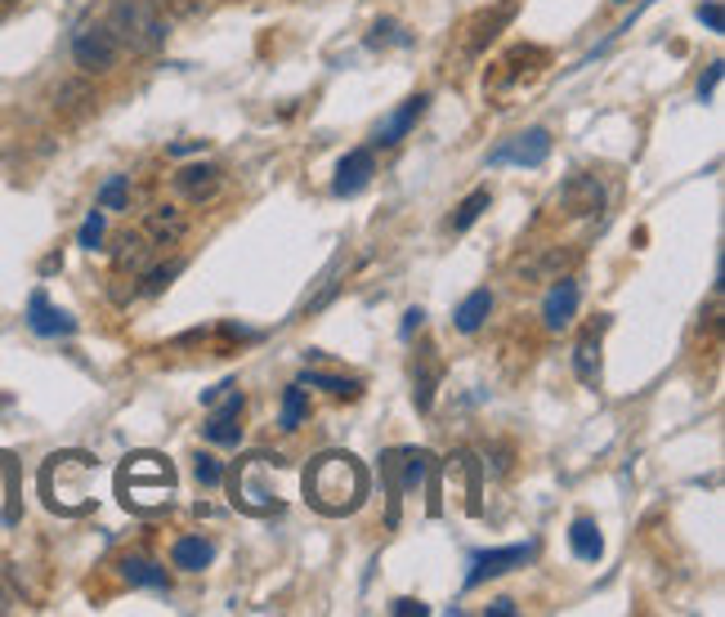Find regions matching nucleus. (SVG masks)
<instances>
[{
	"label": "nucleus",
	"instance_id": "nucleus-16",
	"mask_svg": "<svg viewBox=\"0 0 725 617\" xmlns=\"http://www.w3.org/2000/svg\"><path fill=\"white\" fill-rule=\"evenodd\" d=\"M28 327H32L36 335H73V331H77V318L63 313V309H54V305L45 300V291H32V300H28Z\"/></svg>",
	"mask_w": 725,
	"mask_h": 617
},
{
	"label": "nucleus",
	"instance_id": "nucleus-27",
	"mask_svg": "<svg viewBox=\"0 0 725 617\" xmlns=\"http://www.w3.org/2000/svg\"><path fill=\"white\" fill-rule=\"evenodd\" d=\"M184 273V260H171V264H162V268H149V273H140V296H162L175 278Z\"/></svg>",
	"mask_w": 725,
	"mask_h": 617
},
{
	"label": "nucleus",
	"instance_id": "nucleus-21",
	"mask_svg": "<svg viewBox=\"0 0 725 617\" xmlns=\"http://www.w3.org/2000/svg\"><path fill=\"white\" fill-rule=\"evenodd\" d=\"M488 313H493V291H488V287H480V291H471L466 300L457 305V313H452V327H457L461 335H475V331L488 322Z\"/></svg>",
	"mask_w": 725,
	"mask_h": 617
},
{
	"label": "nucleus",
	"instance_id": "nucleus-19",
	"mask_svg": "<svg viewBox=\"0 0 725 617\" xmlns=\"http://www.w3.org/2000/svg\"><path fill=\"white\" fill-rule=\"evenodd\" d=\"M117 569H121V582H125V586H144V591H171V573H166L157 560H149V555H125Z\"/></svg>",
	"mask_w": 725,
	"mask_h": 617
},
{
	"label": "nucleus",
	"instance_id": "nucleus-25",
	"mask_svg": "<svg viewBox=\"0 0 725 617\" xmlns=\"http://www.w3.org/2000/svg\"><path fill=\"white\" fill-rule=\"evenodd\" d=\"M149 251H153V242L144 238V233H125L121 238V246H117V268H130V273H140L144 268V260H149Z\"/></svg>",
	"mask_w": 725,
	"mask_h": 617
},
{
	"label": "nucleus",
	"instance_id": "nucleus-41",
	"mask_svg": "<svg viewBox=\"0 0 725 617\" xmlns=\"http://www.w3.org/2000/svg\"><path fill=\"white\" fill-rule=\"evenodd\" d=\"M614 5H631V0H614Z\"/></svg>",
	"mask_w": 725,
	"mask_h": 617
},
{
	"label": "nucleus",
	"instance_id": "nucleus-20",
	"mask_svg": "<svg viewBox=\"0 0 725 617\" xmlns=\"http://www.w3.org/2000/svg\"><path fill=\"white\" fill-rule=\"evenodd\" d=\"M569 551H573L582 564H601L605 537H601L596 519H573V524H569Z\"/></svg>",
	"mask_w": 725,
	"mask_h": 617
},
{
	"label": "nucleus",
	"instance_id": "nucleus-35",
	"mask_svg": "<svg viewBox=\"0 0 725 617\" xmlns=\"http://www.w3.org/2000/svg\"><path fill=\"white\" fill-rule=\"evenodd\" d=\"M157 5H166L171 14H184V19H193V14H202V10H207V0H157Z\"/></svg>",
	"mask_w": 725,
	"mask_h": 617
},
{
	"label": "nucleus",
	"instance_id": "nucleus-33",
	"mask_svg": "<svg viewBox=\"0 0 725 617\" xmlns=\"http://www.w3.org/2000/svg\"><path fill=\"white\" fill-rule=\"evenodd\" d=\"M699 23H703L707 32H721V27H725V10H721V0H703V5H699Z\"/></svg>",
	"mask_w": 725,
	"mask_h": 617
},
{
	"label": "nucleus",
	"instance_id": "nucleus-13",
	"mask_svg": "<svg viewBox=\"0 0 725 617\" xmlns=\"http://www.w3.org/2000/svg\"><path fill=\"white\" fill-rule=\"evenodd\" d=\"M609 318H596L582 335H578V350H573V376L582 385H601V335H605Z\"/></svg>",
	"mask_w": 725,
	"mask_h": 617
},
{
	"label": "nucleus",
	"instance_id": "nucleus-29",
	"mask_svg": "<svg viewBox=\"0 0 725 617\" xmlns=\"http://www.w3.org/2000/svg\"><path fill=\"white\" fill-rule=\"evenodd\" d=\"M367 45H372V49H381V45H399V49H404V45H413V36H408L399 23H394V19H381V23L372 27Z\"/></svg>",
	"mask_w": 725,
	"mask_h": 617
},
{
	"label": "nucleus",
	"instance_id": "nucleus-7",
	"mask_svg": "<svg viewBox=\"0 0 725 617\" xmlns=\"http://www.w3.org/2000/svg\"><path fill=\"white\" fill-rule=\"evenodd\" d=\"M551 157V130L547 125H534V130H524V134H510L506 144H497L488 153V166H524V170H538L547 166Z\"/></svg>",
	"mask_w": 725,
	"mask_h": 617
},
{
	"label": "nucleus",
	"instance_id": "nucleus-9",
	"mask_svg": "<svg viewBox=\"0 0 725 617\" xmlns=\"http://www.w3.org/2000/svg\"><path fill=\"white\" fill-rule=\"evenodd\" d=\"M242 407H246L242 389H229L224 403H220V398L211 403V417H207V426H202L207 443H216V448H238V443H242V426H238Z\"/></svg>",
	"mask_w": 725,
	"mask_h": 617
},
{
	"label": "nucleus",
	"instance_id": "nucleus-14",
	"mask_svg": "<svg viewBox=\"0 0 725 617\" xmlns=\"http://www.w3.org/2000/svg\"><path fill=\"white\" fill-rule=\"evenodd\" d=\"M372 175H376V157H372V148H354V153L341 157L337 179H332V192H337V197H354V192H363V188L372 184Z\"/></svg>",
	"mask_w": 725,
	"mask_h": 617
},
{
	"label": "nucleus",
	"instance_id": "nucleus-4",
	"mask_svg": "<svg viewBox=\"0 0 725 617\" xmlns=\"http://www.w3.org/2000/svg\"><path fill=\"white\" fill-rule=\"evenodd\" d=\"M103 27L117 36L121 49L130 54H157L171 36L166 27V14L157 0H108V14H103Z\"/></svg>",
	"mask_w": 725,
	"mask_h": 617
},
{
	"label": "nucleus",
	"instance_id": "nucleus-28",
	"mask_svg": "<svg viewBox=\"0 0 725 617\" xmlns=\"http://www.w3.org/2000/svg\"><path fill=\"white\" fill-rule=\"evenodd\" d=\"M130 206V175H108L99 188V211H125Z\"/></svg>",
	"mask_w": 725,
	"mask_h": 617
},
{
	"label": "nucleus",
	"instance_id": "nucleus-6",
	"mask_svg": "<svg viewBox=\"0 0 725 617\" xmlns=\"http://www.w3.org/2000/svg\"><path fill=\"white\" fill-rule=\"evenodd\" d=\"M117 58H121V45H117V36H112L103 23H81V27L73 32V63L81 67L86 77L112 73Z\"/></svg>",
	"mask_w": 725,
	"mask_h": 617
},
{
	"label": "nucleus",
	"instance_id": "nucleus-23",
	"mask_svg": "<svg viewBox=\"0 0 725 617\" xmlns=\"http://www.w3.org/2000/svg\"><path fill=\"white\" fill-rule=\"evenodd\" d=\"M488 206H493V192H488V188H475V192H471V197H466V201H461L457 211H452L448 229H452V233H466V229H475V220L488 211Z\"/></svg>",
	"mask_w": 725,
	"mask_h": 617
},
{
	"label": "nucleus",
	"instance_id": "nucleus-18",
	"mask_svg": "<svg viewBox=\"0 0 725 617\" xmlns=\"http://www.w3.org/2000/svg\"><path fill=\"white\" fill-rule=\"evenodd\" d=\"M184 233H188V220L175 211V206H153L149 220H144V238L153 246H175V242H184Z\"/></svg>",
	"mask_w": 725,
	"mask_h": 617
},
{
	"label": "nucleus",
	"instance_id": "nucleus-31",
	"mask_svg": "<svg viewBox=\"0 0 725 617\" xmlns=\"http://www.w3.org/2000/svg\"><path fill=\"white\" fill-rule=\"evenodd\" d=\"M413 385H417V389H413V403H417V411H430V407H435V385H439V367H421Z\"/></svg>",
	"mask_w": 725,
	"mask_h": 617
},
{
	"label": "nucleus",
	"instance_id": "nucleus-26",
	"mask_svg": "<svg viewBox=\"0 0 725 617\" xmlns=\"http://www.w3.org/2000/svg\"><path fill=\"white\" fill-rule=\"evenodd\" d=\"M300 385H314V389H327V394H337V398H359L363 385L359 381H345V376H332V372H305Z\"/></svg>",
	"mask_w": 725,
	"mask_h": 617
},
{
	"label": "nucleus",
	"instance_id": "nucleus-1",
	"mask_svg": "<svg viewBox=\"0 0 725 617\" xmlns=\"http://www.w3.org/2000/svg\"><path fill=\"white\" fill-rule=\"evenodd\" d=\"M305 502L332 519L354 515L367 502V470L354 452H322L305 465Z\"/></svg>",
	"mask_w": 725,
	"mask_h": 617
},
{
	"label": "nucleus",
	"instance_id": "nucleus-36",
	"mask_svg": "<svg viewBox=\"0 0 725 617\" xmlns=\"http://www.w3.org/2000/svg\"><path fill=\"white\" fill-rule=\"evenodd\" d=\"M389 613H394V617H413V613H417V617H426V604H421V599H394V604H389Z\"/></svg>",
	"mask_w": 725,
	"mask_h": 617
},
{
	"label": "nucleus",
	"instance_id": "nucleus-32",
	"mask_svg": "<svg viewBox=\"0 0 725 617\" xmlns=\"http://www.w3.org/2000/svg\"><path fill=\"white\" fill-rule=\"evenodd\" d=\"M99 242H103V211H90L86 224H81V233H77V246L99 251Z\"/></svg>",
	"mask_w": 725,
	"mask_h": 617
},
{
	"label": "nucleus",
	"instance_id": "nucleus-8",
	"mask_svg": "<svg viewBox=\"0 0 725 617\" xmlns=\"http://www.w3.org/2000/svg\"><path fill=\"white\" fill-rule=\"evenodd\" d=\"M538 555V546L534 541H519V546H497V551H480L475 560H471V573H466V591H475V586H484V582H493V577H506L510 569H524Z\"/></svg>",
	"mask_w": 725,
	"mask_h": 617
},
{
	"label": "nucleus",
	"instance_id": "nucleus-12",
	"mask_svg": "<svg viewBox=\"0 0 725 617\" xmlns=\"http://www.w3.org/2000/svg\"><path fill=\"white\" fill-rule=\"evenodd\" d=\"M578 305H582V287L573 278H556V287L542 300V327L547 331H569L573 318H578Z\"/></svg>",
	"mask_w": 725,
	"mask_h": 617
},
{
	"label": "nucleus",
	"instance_id": "nucleus-2",
	"mask_svg": "<svg viewBox=\"0 0 725 617\" xmlns=\"http://www.w3.org/2000/svg\"><path fill=\"white\" fill-rule=\"evenodd\" d=\"M95 474L99 461L90 452H54L41 465V497L58 515H81L95 502Z\"/></svg>",
	"mask_w": 725,
	"mask_h": 617
},
{
	"label": "nucleus",
	"instance_id": "nucleus-39",
	"mask_svg": "<svg viewBox=\"0 0 725 617\" xmlns=\"http://www.w3.org/2000/svg\"><path fill=\"white\" fill-rule=\"evenodd\" d=\"M229 389H233V381H224V385H216V389H202V403L211 407V403H216V398H224Z\"/></svg>",
	"mask_w": 725,
	"mask_h": 617
},
{
	"label": "nucleus",
	"instance_id": "nucleus-5",
	"mask_svg": "<svg viewBox=\"0 0 725 617\" xmlns=\"http://www.w3.org/2000/svg\"><path fill=\"white\" fill-rule=\"evenodd\" d=\"M283 456H270V452H255L246 461H238L233 470V506L246 510V515H274L283 510V488L278 478H265L270 465H278Z\"/></svg>",
	"mask_w": 725,
	"mask_h": 617
},
{
	"label": "nucleus",
	"instance_id": "nucleus-24",
	"mask_svg": "<svg viewBox=\"0 0 725 617\" xmlns=\"http://www.w3.org/2000/svg\"><path fill=\"white\" fill-rule=\"evenodd\" d=\"M309 417V398H305V385L296 381V385H287L283 389V411H278V430H300V421Z\"/></svg>",
	"mask_w": 725,
	"mask_h": 617
},
{
	"label": "nucleus",
	"instance_id": "nucleus-37",
	"mask_svg": "<svg viewBox=\"0 0 725 617\" xmlns=\"http://www.w3.org/2000/svg\"><path fill=\"white\" fill-rule=\"evenodd\" d=\"M421 322H426V309H408V313H404V327H399V335H404V340H413V335L421 331Z\"/></svg>",
	"mask_w": 725,
	"mask_h": 617
},
{
	"label": "nucleus",
	"instance_id": "nucleus-38",
	"mask_svg": "<svg viewBox=\"0 0 725 617\" xmlns=\"http://www.w3.org/2000/svg\"><path fill=\"white\" fill-rule=\"evenodd\" d=\"M10 608H19V591L10 586L6 573H0V613H10Z\"/></svg>",
	"mask_w": 725,
	"mask_h": 617
},
{
	"label": "nucleus",
	"instance_id": "nucleus-3",
	"mask_svg": "<svg viewBox=\"0 0 725 617\" xmlns=\"http://www.w3.org/2000/svg\"><path fill=\"white\" fill-rule=\"evenodd\" d=\"M117 497L125 510H162L175 497V465L157 452H135L117 470Z\"/></svg>",
	"mask_w": 725,
	"mask_h": 617
},
{
	"label": "nucleus",
	"instance_id": "nucleus-15",
	"mask_svg": "<svg viewBox=\"0 0 725 617\" xmlns=\"http://www.w3.org/2000/svg\"><path fill=\"white\" fill-rule=\"evenodd\" d=\"M220 166H207V162H197V166H184L175 175V192H184L193 206H207L216 192H220Z\"/></svg>",
	"mask_w": 725,
	"mask_h": 617
},
{
	"label": "nucleus",
	"instance_id": "nucleus-22",
	"mask_svg": "<svg viewBox=\"0 0 725 617\" xmlns=\"http://www.w3.org/2000/svg\"><path fill=\"white\" fill-rule=\"evenodd\" d=\"M430 452L426 448H404L399 452V470L404 474H394V478H399V493H417L421 484H426V474H430Z\"/></svg>",
	"mask_w": 725,
	"mask_h": 617
},
{
	"label": "nucleus",
	"instance_id": "nucleus-34",
	"mask_svg": "<svg viewBox=\"0 0 725 617\" xmlns=\"http://www.w3.org/2000/svg\"><path fill=\"white\" fill-rule=\"evenodd\" d=\"M721 73H725V63H721V58H712V63H707V73H703V81H699V99H703V103L716 95V86H721Z\"/></svg>",
	"mask_w": 725,
	"mask_h": 617
},
{
	"label": "nucleus",
	"instance_id": "nucleus-10",
	"mask_svg": "<svg viewBox=\"0 0 725 617\" xmlns=\"http://www.w3.org/2000/svg\"><path fill=\"white\" fill-rule=\"evenodd\" d=\"M560 206H564V216H573V220L601 216L605 211V184L596 175H569L560 184Z\"/></svg>",
	"mask_w": 725,
	"mask_h": 617
},
{
	"label": "nucleus",
	"instance_id": "nucleus-11",
	"mask_svg": "<svg viewBox=\"0 0 725 617\" xmlns=\"http://www.w3.org/2000/svg\"><path fill=\"white\" fill-rule=\"evenodd\" d=\"M426 108H430V95H413V99H404L399 108H394V112L376 125L372 144H376V148H394V144H404L408 134H413V125L426 117Z\"/></svg>",
	"mask_w": 725,
	"mask_h": 617
},
{
	"label": "nucleus",
	"instance_id": "nucleus-17",
	"mask_svg": "<svg viewBox=\"0 0 725 617\" xmlns=\"http://www.w3.org/2000/svg\"><path fill=\"white\" fill-rule=\"evenodd\" d=\"M211 560H216V541L202 532H188L171 546V564L184 573H202V569H211Z\"/></svg>",
	"mask_w": 725,
	"mask_h": 617
},
{
	"label": "nucleus",
	"instance_id": "nucleus-30",
	"mask_svg": "<svg viewBox=\"0 0 725 617\" xmlns=\"http://www.w3.org/2000/svg\"><path fill=\"white\" fill-rule=\"evenodd\" d=\"M193 474H197V484H202V488H220L224 484V461H216L211 452H202V456L193 461Z\"/></svg>",
	"mask_w": 725,
	"mask_h": 617
},
{
	"label": "nucleus",
	"instance_id": "nucleus-40",
	"mask_svg": "<svg viewBox=\"0 0 725 617\" xmlns=\"http://www.w3.org/2000/svg\"><path fill=\"white\" fill-rule=\"evenodd\" d=\"M488 613H493V617H510V613H515V599H493Z\"/></svg>",
	"mask_w": 725,
	"mask_h": 617
}]
</instances>
